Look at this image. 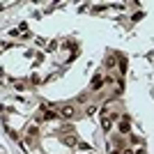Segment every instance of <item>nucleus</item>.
I'll return each instance as SVG.
<instances>
[{
	"label": "nucleus",
	"instance_id": "f257e3e1",
	"mask_svg": "<svg viewBox=\"0 0 154 154\" xmlns=\"http://www.w3.org/2000/svg\"><path fill=\"white\" fill-rule=\"evenodd\" d=\"M76 106H74V103H64L62 108H60V115L64 117V120H71V117H76Z\"/></svg>",
	"mask_w": 154,
	"mask_h": 154
},
{
	"label": "nucleus",
	"instance_id": "f03ea898",
	"mask_svg": "<svg viewBox=\"0 0 154 154\" xmlns=\"http://www.w3.org/2000/svg\"><path fill=\"white\" fill-rule=\"evenodd\" d=\"M101 88H106V78H103L101 74H97V76L92 78V83H90V90L92 92H99Z\"/></svg>",
	"mask_w": 154,
	"mask_h": 154
},
{
	"label": "nucleus",
	"instance_id": "7ed1b4c3",
	"mask_svg": "<svg viewBox=\"0 0 154 154\" xmlns=\"http://www.w3.org/2000/svg\"><path fill=\"white\" fill-rule=\"evenodd\" d=\"M117 60H115V55H108V58H106V64H103V67H106V69H115L117 67Z\"/></svg>",
	"mask_w": 154,
	"mask_h": 154
},
{
	"label": "nucleus",
	"instance_id": "20e7f679",
	"mask_svg": "<svg viewBox=\"0 0 154 154\" xmlns=\"http://www.w3.org/2000/svg\"><path fill=\"white\" fill-rule=\"evenodd\" d=\"M62 143H64V145H78L76 136H64V138H62Z\"/></svg>",
	"mask_w": 154,
	"mask_h": 154
},
{
	"label": "nucleus",
	"instance_id": "39448f33",
	"mask_svg": "<svg viewBox=\"0 0 154 154\" xmlns=\"http://www.w3.org/2000/svg\"><path fill=\"white\" fill-rule=\"evenodd\" d=\"M101 127H103V131H108V129L113 127V120H110V117H108V120H103V122H101Z\"/></svg>",
	"mask_w": 154,
	"mask_h": 154
},
{
	"label": "nucleus",
	"instance_id": "423d86ee",
	"mask_svg": "<svg viewBox=\"0 0 154 154\" xmlns=\"http://www.w3.org/2000/svg\"><path fill=\"white\" fill-rule=\"evenodd\" d=\"M120 131H122V134H129V122H120Z\"/></svg>",
	"mask_w": 154,
	"mask_h": 154
},
{
	"label": "nucleus",
	"instance_id": "0eeeda50",
	"mask_svg": "<svg viewBox=\"0 0 154 154\" xmlns=\"http://www.w3.org/2000/svg\"><path fill=\"white\" fill-rule=\"evenodd\" d=\"M88 115H97V106H88V110H85Z\"/></svg>",
	"mask_w": 154,
	"mask_h": 154
},
{
	"label": "nucleus",
	"instance_id": "6e6552de",
	"mask_svg": "<svg viewBox=\"0 0 154 154\" xmlns=\"http://www.w3.org/2000/svg\"><path fill=\"white\" fill-rule=\"evenodd\" d=\"M53 117H55V113H51V110H48V113H44V120H53Z\"/></svg>",
	"mask_w": 154,
	"mask_h": 154
},
{
	"label": "nucleus",
	"instance_id": "1a4fd4ad",
	"mask_svg": "<svg viewBox=\"0 0 154 154\" xmlns=\"http://www.w3.org/2000/svg\"><path fill=\"white\" fill-rule=\"evenodd\" d=\"M122 154H136V149H131V147H129V149H124Z\"/></svg>",
	"mask_w": 154,
	"mask_h": 154
},
{
	"label": "nucleus",
	"instance_id": "9d476101",
	"mask_svg": "<svg viewBox=\"0 0 154 154\" xmlns=\"http://www.w3.org/2000/svg\"><path fill=\"white\" fill-rule=\"evenodd\" d=\"M110 154H122V152H120V149H113V152H110Z\"/></svg>",
	"mask_w": 154,
	"mask_h": 154
}]
</instances>
